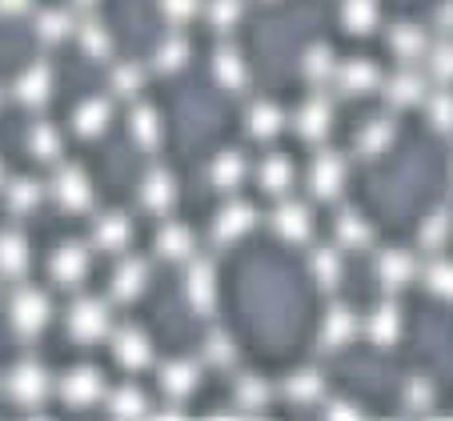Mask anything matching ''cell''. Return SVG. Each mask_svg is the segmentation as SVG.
Returning <instances> with one entry per match:
<instances>
[{
    "instance_id": "21",
    "label": "cell",
    "mask_w": 453,
    "mask_h": 421,
    "mask_svg": "<svg viewBox=\"0 0 453 421\" xmlns=\"http://www.w3.org/2000/svg\"><path fill=\"white\" fill-rule=\"evenodd\" d=\"M413 273H418V265H413V257L402 249H385L381 257H377V277H381L385 289H405V285L413 281Z\"/></svg>"
},
{
    "instance_id": "29",
    "label": "cell",
    "mask_w": 453,
    "mask_h": 421,
    "mask_svg": "<svg viewBox=\"0 0 453 421\" xmlns=\"http://www.w3.org/2000/svg\"><path fill=\"white\" fill-rule=\"evenodd\" d=\"M213 73H217V80H221L225 88H233V93L249 85L245 57H241L237 49H217V52H213Z\"/></svg>"
},
{
    "instance_id": "13",
    "label": "cell",
    "mask_w": 453,
    "mask_h": 421,
    "mask_svg": "<svg viewBox=\"0 0 453 421\" xmlns=\"http://www.w3.org/2000/svg\"><path fill=\"white\" fill-rule=\"evenodd\" d=\"M145 285H149V265L137 257H128V261H120L117 273H112L109 293H112V301H137L141 293H145Z\"/></svg>"
},
{
    "instance_id": "7",
    "label": "cell",
    "mask_w": 453,
    "mask_h": 421,
    "mask_svg": "<svg viewBox=\"0 0 453 421\" xmlns=\"http://www.w3.org/2000/svg\"><path fill=\"white\" fill-rule=\"evenodd\" d=\"M141 205L149 209V213H165V209L173 205V201H177V177H173L169 169H161V165H157V169H149L145 177H141Z\"/></svg>"
},
{
    "instance_id": "53",
    "label": "cell",
    "mask_w": 453,
    "mask_h": 421,
    "mask_svg": "<svg viewBox=\"0 0 453 421\" xmlns=\"http://www.w3.org/2000/svg\"><path fill=\"white\" fill-rule=\"evenodd\" d=\"M28 9H33V0H0V12H4V17H25Z\"/></svg>"
},
{
    "instance_id": "54",
    "label": "cell",
    "mask_w": 453,
    "mask_h": 421,
    "mask_svg": "<svg viewBox=\"0 0 453 421\" xmlns=\"http://www.w3.org/2000/svg\"><path fill=\"white\" fill-rule=\"evenodd\" d=\"M329 417H357V405H349V402H329Z\"/></svg>"
},
{
    "instance_id": "38",
    "label": "cell",
    "mask_w": 453,
    "mask_h": 421,
    "mask_svg": "<svg viewBox=\"0 0 453 421\" xmlns=\"http://www.w3.org/2000/svg\"><path fill=\"white\" fill-rule=\"evenodd\" d=\"M36 33H41V41L57 44L69 33H77V25H73V17L65 9H44V12H36Z\"/></svg>"
},
{
    "instance_id": "4",
    "label": "cell",
    "mask_w": 453,
    "mask_h": 421,
    "mask_svg": "<svg viewBox=\"0 0 453 421\" xmlns=\"http://www.w3.org/2000/svg\"><path fill=\"white\" fill-rule=\"evenodd\" d=\"M60 397H65L69 410H88V405H96L104 397L101 370H93V365H77V370H69L65 378H60Z\"/></svg>"
},
{
    "instance_id": "47",
    "label": "cell",
    "mask_w": 453,
    "mask_h": 421,
    "mask_svg": "<svg viewBox=\"0 0 453 421\" xmlns=\"http://www.w3.org/2000/svg\"><path fill=\"white\" fill-rule=\"evenodd\" d=\"M141 85H145L141 65H117V73H112V93L117 96H137Z\"/></svg>"
},
{
    "instance_id": "45",
    "label": "cell",
    "mask_w": 453,
    "mask_h": 421,
    "mask_svg": "<svg viewBox=\"0 0 453 421\" xmlns=\"http://www.w3.org/2000/svg\"><path fill=\"white\" fill-rule=\"evenodd\" d=\"M426 112H429V125H434L437 133H453V93H434L426 101Z\"/></svg>"
},
{
    "instance_id": "30",
    "label": "cell",
    "mask_w": 453,
    "mask_h": 421,
    "mask_svg": "<svg viewBox=\"0 0 453 421\" xmlns=\"http://www.w3.org/2000/svg\"><path fill=\"white\" fill-rule=\"evenodd\" d=\"M285 397H289L293 405H313L326 397V378L317 370H297L289 378V386H285Z\"/></svg>"
},
{
    "instance_id": "55",
    "label": "cell",
    "mask_w": 453,
    "mask_h": 421,
    "mask_svg": "<svg viewBox=\"0 0 453 421\" xmlns=\"http://www.w3.org/2000/svg\"><path fill=\"white\" fill-rule=\"evenodd\" d=\"M77 4H96V0H77Z\"/></svg>"
},
{
    "instance_id": "10",
    "label": "cell",
    "mask_w": 453,
    "mask_h": 421,
    "mask_svg": "<svg viewBox=\"0 0 453 421\" xmlns=\"http://www.w3.org/2000/svg\"><path fill=\"white\" fill-rule=\"evenodd\" d=\"M109 120H112V104L104 101V96H88V101H81L77 109H73V129L85 141L101 137V133L109 129Z\"/></svg>"
},
{
    "instance_id": "19",
    "label": "cell",
    "mask_w": 453,
    "mask_h": 421,
    "mask_svg": "<svg viewBox=\"0 0 453 421\" xmlns=\"http://www.w3.org/2000/svg\"><path fill=\"white\" fill-rule=\"evenodd\" d=\"M128 237H133V225H128L125 213H101L93 225V241L96 249L104 253H120L128 245Z\"/></svg>"
},
{
    "instance_id": "6",
    "label": "cell",
    "mask_w": 453,
    "mask_h": 421,
    "mask_svg": "<svg viewBox=\"0 0 453 421\" xmlns=\"http://www.w3.org/2000/svg\"><path fill=\"white\" fill-rule=\"evenodd\" d=\"M342 185H345V161L337 153H317L313 169H309V189H313V197L334 201L337 193H342Z\"/></svg>"
},
{
    "instance_id": "40",
    "label": "cell",
    "mask_w": 453,
    "mask_h": 421,
    "mask_svg": "<svg viewBox=\"0 0 453 421\" xmlns=\"http://www.w3.org/2000/svg\"><path fill=\"white\" fill-rule=\"evenodd\" d=\"M28 149H33L36 161H60V133L52 129V125H33V133H28Z\"/></svg>"
},
{
    "instance_id": "51",
    "label": "cell",
    "mask_w": 453,
    "mask_h": 421,
    "mask_svg": "<svg viewBox=\"0 0 453 421\" xmlns=\"http://www.w3.org/2000/svg\"><path fill=\"white\" fill-rule=\"evenodd\" d=\"M429 73H434L437 80H453V44L449 41L429 49Z\"/></svg>"
},
{
    "instance_id": "3",
    "label": "cell",
    "mask_w": 453,
    "mask_h": 421,
    "mask_svg": "<svg viewBox=\"0 0 453 421\" xmlns=\"http://www.w3.org/2000/svg\"><path fill=\"white\" fill-rule=\"evenodd\" d=\"M9 397L17 405H41L44 402V394H49V370H44L41 361H33V357H25V361H17L9 370Z\"/></svg>"
},
{
    "instance_id": "28",
    "label": "cell",
    "mask_w": 453,
    "mask_h": 421,
    "mask_svg": "<svg viewBox=\"0 0 453 421\" xmlns=\"http://www.w3.org/2000/svg\"><path fill=\"white\" fill-rule=\"evenodd\" d=\"M28 269V241L25 233L9 229L0 233V273L4 277H20Z\"/></svg>"
},
{
    "instance_id": "31",
    "label": "cell",
    "mask_w": 453,
    "mask_h": 421,
    "mask_svg": "<svg viewBox=\"0 0 453 421\" xmlns=\"http://www.w3.org/2000/svg\"><path fill=\"white\" fill-rule=\"evenodd\" d=\"M334 233H337V241H342V249H365L369 241H373V229H369V221L361 213H353V209H345V213L337 217Z\"/></svg>"
},
{
    "instance_id": "11",
    "label": "cell",
    "mask_w": 453,
    "mask_h": 421,
    "mask_svg": "<svg viewBox=\"0 0 453 421\" xmlns=\"http://www.w3.org/2000/svg\"><path fill=\"white\" fill-rule=\"evenodd\" d=\"M52 277H57V285H81L88 277V249L85 245H77V241H69V245H60L57 253H52Z\"/></svg>"
},
{
    "instance_id": "49",
    "label": "cell",
    "mask_w": 453,
    "mask_h": 421,
    "mask_svg": "<svg viewBox=\"0 0 453 421\" xmlns=\"http://www.w3.org/2000/svg\"><path fill=\"white\" fill-rule=\"evenodd\" d=\"M445 237H449V213L426 217V225H421V245H426V249H437Z\"/></svg>"
},
{
    "instance_id": "32",
    "label": "cell",
    "mask_w": 453,
    "mask_h": 421,
    "mask_svg": "<svg viewBox=\"0 0 453 421\" xmlns=\"http://www.w3.org/2000/svg\"><path fill=\"white\" fill-rule=\"evenodd\" d=\"M128 125H133V141L141 149H157L161 145V117H157L153 104H137L128 112Z\"/></svg>"
},
{
    "instance_id": "9",
    "label": "cell",
    "mask_w": 453,
    "mask_h": 421,
    "mask_svg": "<svg viewBox=\"0 0 453 421\" xmlns=\"http://www.w3.org/2000/svg\"><path fill=\"white\" fill-rule=\"evenodd\" d=\"M253 221H257V209L249 205V201H229L213 221V237L221 241V245H229V241L245 237V233L253 229Z\"/></svg>"
},
{
    "instance_id": "18",
    "label": "cell",
    "mask_w": 453,
    "mask_h": 421,
    "mask_svg": "<svg viewBox=\"0 0 453 421\" xmlns=\"http://www.w3.org/2000/svg\"><path fill=\"white\" fill-rule=\"evenodd\" d=\"M185 293L188 301H193V310H213V301H217V273L213 265H205V261H193L188 265V277H185Z\"/></svg>"
},
{
    "instance_id": "44",
    "label": "cell",
    "mask_w": 453,
    "mask_h": 421,
    "mask_svg": "<svg viewBox=\"0 0 453 421\" xmlns=\"http://www.w3.org/2000/svg\"><path fill=\"white\" fill-rule=\"evenodd\" d=\"M185 60H188V41H185V36H169V41L157 49V60H153V65H157L161 73H177Z\"/></svg>"
},
{
    "instance_id": "20",
    "label": "cell",
    "mask_w": 453,
    "mask_h": 421,
    "mask_svg": "<svg viewBox=\"0 0 453 421\" xmlns=\"http://www.w3.org/2000/svg\"><path fill=\"white\" fill-rule=\"evenodd\" d=\"M337 85H342V93L361 96L381 85V77H377L373 60H345V65H337Z\"/></svg>"
},
{
    "instance_id": "24",
    "label": "cell",
    "mask_w": 453,
    "mask_h": 421,
    "mask_svg": "<svg viewBox=\"0 0 453 421\" xmlns=\"http://www.w3.org/2000/svg\"><path fill=\"white\" fill-rule=\"evenodd\" d=\"M365 333H369V341L373 345H394L397 337H402V310L397 305H377L373 313L365 318Z\"/></svg>"
},
{
    "instance_id": "33",
    "label": "cell",
    "mask_w": 453,
    "mask_h": 421,
    "mask_svg": "<svg viewBox=\"0 0 453 421\" xmlns=\"http://www.w3.org/2000/svg\"><path fill=\"white\" fill-rule=\"evenodd\" d=\"M269 386L261 378H253V373H245V378H237V386H233V402H237L241 413H261L269 405Z\"/></svg>"
},
{
    "instance_id": "8",
    "label": "cell",
    "mask_w": 453,
    "mask_h": 421,
    "mask_svg": "<svg viewBox=\"0 0 453 421\" xmlns=\"http://www.w3.org/2000/svg\"><path fill=\"white\" fill-rule=\"evenodd\" d=\"M112 353H117V361L125 365V370H145L149 361H153V345H149V337L141 333L137 325H120L117 337H112Z\"/></svg>"
},
{
    "instance_id": "41",
    "label": "cell",
    "mask_w": 453,
    "mask_h": 421,
    "mask_svg": "<svg viewBox=\"0 0 453 421\" xmlns=\"http://www.w3.org/2000/svg\"><path fill=\"white\" fill-rule=\"evenodd\" d=\"M309 265H313V277L321 289H334L342 281V257H337V249H313Z\"/></svg>"
},
{
    "instance_id": "43",
    "label": "cell",
    "mask_w": 453,
    "mask_h": 421,
    "mask_svg": "<svg viewBox=\"0 0 453 421\" xmlns=\"http://www.w3.org/2000/svg\"><path fill=\"white\" fill-rule=\"evenodd\" d=\"M426 285H429V293H434V297L453 301V261L437 257L434 265L426 269Z\"/></svg>"
},
{
    "instance_id": "22",
    "label": "cell",
    "mask_w": 453,
    "mask_h": 421,
    "mask_svg": "<svg viewBox=\"0 0 453 421\" xmlns=\"http://www.w3.org/2000/svg\"><path fill=\"white\" fill-rule=\"evenodd\" d=\"M257 180H261V189H265L269 197H289V189H293V165H289V157H281V153L265 157V161H261V169H257Z\"/></svg>"
},
{
    "instance_id": "23",
    "label": "cell",
    "mask_w": 453,
    "mask_h": 421,
    "mask_svg": "<svg viewBox=\"0 0 453 421\" xmlns=\"http://www.w3.org/2000/svg\"><path fill=\"white\" fill-rule=\"evenodd\" d=\"M385 96H389V104L394 109H413V104L426 101V80L418 77L413 69H402L394 80H385Z\"/></svg>"
},
{
    "instance_id": "52",
    "label": "cell",
    "mask_w": 453,
    "mask_h": 421,
    "mask_svg": "<svg viewBox=\"0 0 453 421\" xmlns=\"http://www.w3.org/2000/svg\"><path fill=\"white\" fill-rule=\"evenodd\" d=\"M161 12L173 20V25H185L201 12V0H161Z\"/></svg>"
},
{
    "instance_id": "15",
    "label": "cell",
    "mask_w": 453,
    "mask_h": 421,
    "mask_svg": "<svg viewBox=\"0 0 453 421\" xmlns=\"http://www.w3.org/2000/svg\"><path fill=\"white\" fill-rule=\"evenodd\" d=\"M357 313L349 310V305H334V310L326 313V325H321V345L326 349H345V345L357 337Z\"/></svg>"
},
{
    "instance_id": "17",
    "label": "cell",
    "mask_w": 453,
    "mask_h": 421,
    "mask_svg": "<svg viewBox=\"0 0 453 421\" xmlns=\"http://www.w3.org/2000/svg\"><path fill=\"white\" fill-rule=\"evenodd\" d=\"M157 253H161L165 261H188L193 253H197V237H193V229L188 225H161V233H157Z\"/></svg>"
},
{
    "instance_id": "48",
    "label": "cell",
    "mask_w": 453,
    "mask_h": 421,
    "mask_svg": "<svg viewBox=\"0 0 453 421\" xmlns=\"http://www.w3.org/2000/svg\"><path fill=\"white\" fill-rule=\"evenodd\" d=\"M77 36H81V44H85V49L93 52V57H109V52H112L109 33H104V25H96V20L81 25V28H77Z\"/></svg>"
},
{
    "instance_id": "16",
    "label": "cell",
    "mask_w": 453,
    "mask_h": 421,
    "mask_svg": "<svg viewBox=\"0 0 453 421\" xmlns=\"http://www.w3.org/2000/svg\"><path fill=\"white\" fill-rule=\"evenodd\" d=\"M293 125H297V133L305 141H321L329 133V125H334V109H329L326 96H309V101L297 109V120H293Z\"/></svg>"
},
{
    "instance_id": "12",
    "label": "cell",
    "mask_w": 453,
    "mask_h": 421,
    "mask_svg": "<svg viewBox=\"0 0 453 421\" xmlns=\"http://www.w3.org/2000/svg\"><path fill=\"white\" fill-rule=\"evenodd\" d=\"M273 229L281 233L285 241H309V233H313V213H309L301 201L281 197V205H277V213H273Z\"/></svg>"
},
{
    "instance_id": "46",
    "label": "cell",
    "mask_w": 453,
    "mask_h": 421,
    "mask_svg": "<svg viewBox=\"0 0 453 421\" xmlns=\"http://www.w3.org/2000/svg\"><path fill=\"white\" fill-rule=\"evenodd\" d=\"M205 17L217 33H229V28H237V20H241V0H209Z\"/></svg>"
},
{
    "instance_id": "14",
    "label": "cell",
    "mask_w": 453,
    "mask_h": 421,
    "mask_svg": "<svg viewBox=\"0 0 453 421\" xmlns=\"http://www.w3.org/2000/svg\"><path fill=\"white\" fill-rule=\"evenodd\" d=\"M197 381H201L197 361L177 357V361H169V365L161 370V389H165V397H173V402H185V397L197 389Z\"/></svg>"
},
{
    "instance_id": "2",
    "label": "cell",
    "mask_w": 453,
    "mask_h": 421,
    "mask_svg": "<svg viewBox=\"0 0 453 421\" xmlns=\"http://www.w3.org/2000/svg\"><path fill=\"white\" fill-rule=\"evenodd\" d=\"M69 337L81 345H96L109 337V305L101 297H77L69 310Z\"/></svg>"
},
{
    "instance_id": "39",
    "label": "cell",
    "mask_w": 453,
    "mask_h": 421,
    "mask_svg": "<svg viewBox=\"0 0 453 421\" xmlns=\"http://www.w3.org/2000/svg\"><path fill=\"white\" fill-rule=\"evenodd\" d=\"M389 49L402 60H418V57H426V33L418 25H397L394 36H389Z\"/></svg>"
},
{
    "instance_id": "50",
    "label": "cell",
    "mask_w": 453,
    "mask_h": 421,
    "mask_svg": "<svg viewBox=\"0 0 453 421\" xmlns=\"http://www.w3.org/2000/svg\"><path fill=\"white\" fill-rule=\"evenodd\" d=\"M233 353L237 349H233V341L221 333V329H213V333L205 337V357L213 361V365H233Z\"/></svg>"
},
{
    "instance_id": "34",
    "label": "cell",
    "mask_w": 453,
    "mask_h": 421,
    "mask_svg": "<svg viewBox=\"0 0 453 421\" xmlns=\"http://www.w3.org/2000/svg\"><path fill=\"white\" fill-rule=\"evenodd\" d=\"M41 185L36 180H28V177H17V180H9V189H4V205H9V213L12 217H25V213H33L36 205H41Z\"/></svg>"
},
{
    "instance_id": "25",
    "label": "cell",
    "mask_w": 453,
    "mask_h": 421,
    "mask_svg": "<svg viewBox=\"0 0 453 421\" xmlns=\"http://www.w3.org/2000/svg\"><path fill=\"white\" fill-rule=\"evenodd\" d=\"M12 93H17V101L28 104V109L44 104V101H49V93H52V73H49V65H33V69H25Z\"/></svg>"
},
{
    "instance_id": "35",
    "label": "cell",
    "mask_w": 453,
    "mask_h": 421,
    "mask_svg": "<svg viewBox=\"0 0 453 421\" xmlns=\"http://www.w3.org/2000/svg\"><path fill=\"white\" fill-rule=\"evenodd\" d=\"M104 405H109L112 417H145V413H153L149 410V397L137 386H117Z\"/></svg>"
},
{
    "instance_id": "56",
    "label": "cell",
    "mask_w": 453,
    "mask_h": 421,
    "mask_svg": "<svg viewBox=\"0 0 453 421\" xmlns=\"http://www.w3.org/2000/svg\"><path fill=\"white\" fill-rule=\"evenodd\" d=\"M0 180H4V165H0Z\"/></svg>"
},
{
    "instance_id": "37",
    "label": "cell",
    "mask_w": 453,
    "mask_h": 421,
    "mask_svg": "<svg viewBox=\"0 0 453 421\" xmlns=\"http://www.w3.org/2000/svg\"><path fill=\"white\" fill-rule=\"evenodd\" d=\"M377 17H381V12H377V0H342V20L349 33H357V36L373 33Z\"/></svg>"
},
{
    "instance_id": "1",
    "label": "cell",
    "mask_w": 453,
    "mask_h": 421,
    "mask_svg": "<svg viewBox=\"0 0 453 421\" xmlns=\"http://www.w3.org/2000/svg\"><path fill=\"white\" fill-rule=\"evenodd\" d=\"M49 318H52V305H49V297H44L41 289H28V285H20V289L9 297V321H12V329H17L20 337L44 333Z\"/></svg>"
},
{
    "instance_id": "36",
    "label": "cell",
    "mask_w": 453,
    "mask_h": 421,
    "mask_svg": "<svg viewBox=\"0 0 453 421\" xmlns=\"http://www.w3.org/2000/svg\"><path fill=\"white\" fill-rule=\"evenodd\" d=\"M389 145H394V125H389L385 117L361 125V133H357V153L361 157H381Z\"/></svg>"
},
{
    "instance_id": "26",
    "label": "cell",
    "mask_w": 453,
    "mask_h": 421,
    "mask_svg": "<svg viewBox=\"0 0 453 421\" xmlns=\"http://www.w3.org/2000/svg\"><path fill=\"white\" fill-rule=\"evenodd\" d=\"M245 172H249L245 153H237V149H225V153L213 161V169H209V180H213V189L233 193L241 180H245Z\"/></svg>"
},
{
    "instance_id": "5",
    "label": "cell",
    "mask_w": 453,
    "mask_h": 421,
    "mask_svg": "<svg viewBox=\"0 0 453 421\" xmlns=\"http://www.w3.org/2000/svg\"><path fill=\"white\" fill-rule=\"evenodd\" d=\"M52 197L60 201V209H69V213H85V209H93V185H88L85 169L65 165V169L57 172V180H52Z\"/></svg>"
},
{
    "instance_id": "27",
    "label": "cell",
    "mask_w": 453,
    "mask_h": 421,
    "mask_svg": "<svg viewBox=\"0 0 453 421\" xmlns=\"http://www.w3.org/2000/svg\"><path fill=\"white\" fill-rule=\"evenodd\" d=\"M245 125H249V137H257V141H273L277 133L285 129V112L277 109L273 101H257L253 109H249Z\"/></svg>"
},
{
    "instance_id": "42",
    "label": "cell",
    "mask_w": 453,
    "mask_h": 421,
    "mask_svg": "<svg viewBox=\"0 0 453 421\" xmlns=\"http://www.w3.org/2000/svg\"><path fill=\"white\" fill-rule=\"evenodd\" d=\"M305 77H309V80H329V77H337L334 49H329V44H313V49L305 52Z\"/></svg>"
}]
</instances>
